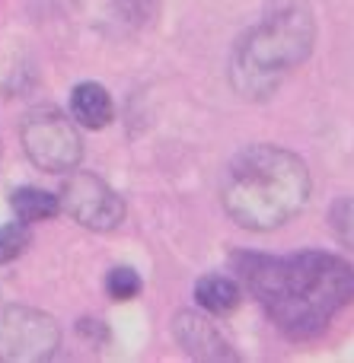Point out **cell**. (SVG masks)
I'll return each instance as SVG.
<instances>
[{
    "mask_svg": "<svg viewBox=\"0 0 354 363\" xmlns=\"http://www.w3.org/2000/svg\"><path fill=\"white\" fill-rule=\"evenodd\" d=\"M233 271L275 328L294 345L316 341L354 303V264L336 252H236Z\"/></svg>",
    "mask_w": 354,
    "mask_h": 363,
    "instance_id": "cell-1",
    "label": "cell"
},
{
    "mask_svg": "<svg viewBox=\"0 0 354 363\" xmlns=\"http://www.w3.org/2000/svg\"><path fill=\"white\" fill-rule=\"evenodd\" d=\"M313 194L310 166L281 144H249L227 163L221 207L240 230L272 233L304 213Z\"/></svg>",
    "mask_w": 354,
    "mask_h": 363,
    "instance_id": "cell-2",
    "label": "cell"
},
{
    "mask_svg": "<svg viewBox=\"0 0 354 363\" xmlns=\"http://www.w3.org/2000/svg\"><path fill=\"white\" fill-rule=\"evenodd\" d=\"M316 13L310 0H268L262 16L236 38L227 61L230 89L243 102H268L316 48Z\"/></svg>",
    "mask_w": 354,
    "mask_h": 363,
    "instance_id": "cell-3",
    "label": "cell"
},
{
    "mask_svg": "<svg viewBox=\"0 0 354 363\" xmlns=\"http://www.w3.org/2000/svg\"><path fill=\"white\" fill-rule=\"evenodd\" d=\"M19 144L35 169L67 176L83 163V138L77 125L55 106H35L19 121Z\"/></svg>",
    "mask_w": 354,
    "mask_h": 363,
    "instance_id": "cell-4",
    "label": "cell"
},
{
    "mask_svg": "<svg viewBox=\"0 0 354 363\" xmlns=\"http://www.w3.org/2000/svg\"><path fill=\"white\" fill-rule=\"evenodd\" d=\"M61 325L51 313L23 303L0 306V360L4 363H45L61 347Z\"/></svg>",
    "mask_w": 354,
    "mask_h": 363,
    "instance_id": "cell-5",
    "label": "cell"
},
{
    "mask_svg": "<svg viewBox=\"0 0 354 363\" xmlns=\"http://www.w3.org/2000/svg\"><path fill=\"white\" fill-rule=\"evenodd\" d=\"M61 211L67 213L74 223H80L83 230L93 233H112L125 223V198L115 191L112 185H106L93 172H67V179L61 182Z\"/></svg>",
    "mask_w": 354,
    "mask_h": 363,
    "instance_id": "cell-6",
    "label": "cell"
},
{
    "mask_svg": "<svg viewBox=\"0 0 354 363\" xmlns=\"http://www.w3.org/2000/svg\"><path fill=\"white\" fill-rule=\"evenodd\" d=\"M172 338L182 347L185 357L201 360V363H236L240 354L233 351L223 332L214 325L211 313H195V309H179L170 322Z\"/></svg>",
    "mask_w": 354,
    "mask_h": 363,
    "instance_id": "cell-7",
    "label": "cell"
},
{
    "mask_svg": "<svg viewBox=\"0 0 354 363\" xmlns=\"http://www.w3.org/2000/svg\"><path fill=\"white\" fill-rule=\"evenodd\" d=\"M70 118L87 131H102L115 118V102L109 89L96 80H80L70 89Z\"/></svg>",
    "mask_w": 354,
    "mask_h": 363,
    "instance_id": "cell-8",
    "label": "cell"
},
{
    "mask_svg": "<svg viewBox=\"0 0 354 363\" xmlns=\"http://www.w3.org/2000/svg\"><path fill=\"white\" fill-rule=\"evenodd\" d=\"M192 294H195V303L204 313L223 319L243 303V281H236L230 274H204L195 281Z\"/></svg>",
    "mask_w": 354,
    "mask_h": 363,
    "instance_id": "cell-9",
    "label": "cell"
},
{
    "mask_svg": "<svg viewBox=\"0 0 354 363\" xmlns=\"http://www.w3.org/2000/svg\"><path fill=\"white\" fill-rule=\"evenodd\" d=\"M10 207L26 223H45V220H55L61 213V194L45 191V188L35 185H23L16 191H10Z\"/></svg>",
    "mask_w": 354,
    "mask_h": 363,
    "instance_id": "cell-10",
    "label": "cell"
},
{
    "mask_svg": "<svg viewBox=\"0 0 354 363\" xmlns=\"http://www.w3.org/2000/svg\"><path fill=\"white\" fill-rule=\"evenodd\" d=\"M326 220H329V230L336 236V242L345 245L354 255V194H338L329 204Z\"/></svg>",
    "mask_w": 354,
    "mask_h": 363,
    "instance_id": "cell-11",
    "label": "cell"
},
{
    "mask_svg": "<svg viewBox=\"0 0 354 363\" xmlns=\"http://www.w3.org/2000/svg\"><path fill=\"white\" fill-rule=\"evenodd\" d=\"M102 287H106L109 300L128 303V300H134V296L144 290V281H140V274L134 268H128V264H115V268L106 274Z\"/></svg>",
    "mask_w": 354,
    "mask_h": 363,
    "instance_id": "cell-12",
    "label": "cell"
},
{
    "mask_svg": "<svg viewBox=\"0 0 354 363\" xmlns=\"http://www.w3.org/2000/svg\"><path fill=\"white\" fill-rule=\"evenodd\" d=\"M32 223H26V220H13V223H4L0 226V264H10L16 262L19 255H23L26 249H29L32 242Z\"/></svg>",
    "mask_w": 354,
    "mask_h": 363,
    "instance_id": "cell-13",
    "label": "cell"
},
{
    "mask_svg": "<svg viewBox=\"0 0 354 363\" xmlns=\"http://www.w3.org/2000/svg\"><path fill=\"white\" fill-rule=\"evenodd\" d=\"M115 10H118L121 23H128L131 29H144L157 19L160 0H115Z\"/></svg>",
    "mask_w": 354,
    "mask_h": 363,
    "instance_id": "cell-14",
    "label": "cell"
}]
</instances>
